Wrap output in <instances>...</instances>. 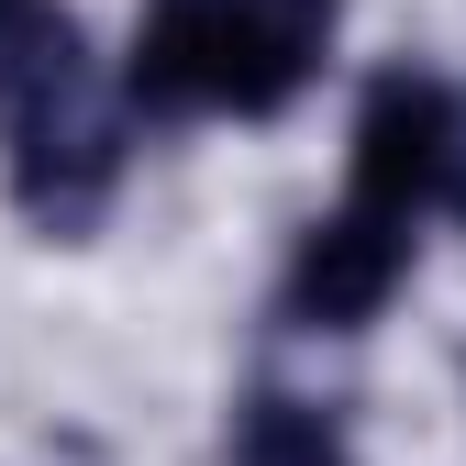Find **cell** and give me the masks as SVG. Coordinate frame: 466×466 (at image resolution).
<instances>
[{
    "mask_svg": "<svg viewBox=\"0 0 466 466\" xmlns=\"http://www.w3.org/2000/svg\"><path fill=\"white\" fill-rule=\"evenodd\" d=\"M411 278V222L378 211V200H344L333 222L300 233V256H289V322L300 333H356L389 311V289Z\"/></svg>",
    "mask_w": 466,
    "mask_h": 466,
    "instance_id": "obj_4",
    "label": "cell"
},
{
    "mask_svg": "<svg viewBox=\"0 0 466 466\" xmlns=\"http://www.w3.org/2000/svg\"><path fill=\"white\" fill-rule=\"evenodd\" d=\"M455 134H466V100L444 78H422V67L367 78V100H356V200H378L400 222L444 211V189H455Z\"/></svg>",
    "mask_w": 466,
    "mask_h": 466,
    "instance_id": "obj_3",
    "label": "cell"
},
{
    "mask_svg": "<svg viewBox=\"0 0 466 466\" xmlns=\"http://www.w3.org/2000/svg\"><path fill=\"white\" fill-rule=\"evenodd\" d=\"M123 111L89 78L78 56V23L34 0L23 23H0V156H12V200L45 222V233H78L100 222L111 178H123Z\"/></svg>",
    "mask_w": 466,
    "mask_h": 466,
    "instance_id": "obj_2",
    "label": "cell"
},
{
    "mask_svg": "<svg viewBox=\"0 0 466 466\" xmlns=\"http://www.w3.org/2000/svg\"><path fill=\"white\" fill-rule=\"evenodd\" d=\"M444 211H466V134H455V189H444Z\"/></svg>",
    "mask_w": 466,
    "mask_h": 466,
    "instance_id": "obj_6",
    "label": "cell"
},
{
    "mask_svg": "<svg viewBox=\"0 0 466 466\" xmlns=\"http://www.w3.org/2000/svg\"><path fill=\"white\" fill-rule=\"evenodd\" d=\"M233 466H356V455H344V422L322 400L256 389L245 411H233Z\"/></svg>",
    "mask_w": 466,
    "mask_h": 466,
    "instance_id": "obj_5",
    "label": "cell"
},
{
    "mask_svg": "<svg viewBox=\"0 0 466 466\" xmlns=\"http://www.w3.org/2000/svg\"><path fill=\"white\" fill-rule=\"evenodd\" d=\"M23 12H34V0H0V23H23Z\"/></svg>",
    "mask_w": 466,
    "mask_h": 466,
    "instance_id": "obj_7",
    "label": "cell"
},
{
    "mask_svg": "<svg viewBox=\"0 0 466 466\" xmlns=\"http://www.w3.org/2000/svg\"><path fill=\"white\" fill-rule=\"evenodd\" d=\"M333 23H344V0H156L123 56V100L156 123H189V111L267 123L311 89Z\"/></svg>",
    "mask_w": 466,
    "mask_h": 466,
    "instance_id": "obj_1",
    "label": "cell"
}]
</instances>
